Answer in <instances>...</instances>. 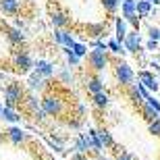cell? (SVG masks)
Wrapping results in <instances>:
<instances>
[{"mask_svg":"<svg viewBox=\"0 0 160 160\" xmlns=\"http://www.w3.org/2000/svg\"><path fill=\"white\" fill-rule=\"evenodd\" d=\"M92 102H94L96 108H106L110 104V98H108L106 92H98V94H92Z\"/></svg>","mask_w":160,"mask_h":160,"instance_id":"obj_21","label":"cell"},{"mask_svg":"<svg viewBox=\"0 0 160 160\" xmlns=\"http://www.w3.org/2000/svg\"><path fill=\"white\" fill-rule=\"evenodd\" d=\"M150 67H152L154 71H160V62H158V60H152V62H150Z\"/></svg>","mask_w":160,"mask_h":160,"instance_id":"obj_44","label":"cell"},{"mask_svg":"<svg viewBox=\"0 0 160 160\" xmlns=\"http://www.w3.org/2000/svg\"><path fill=\"white\" fill-rule=\"evenodd\" d=\"M0 114H2V102H0Z\"/></svg>","mask_w":160,"mask_h":160,"instance_id":"obj_48","label":"cell"},{"mask_svg":"<svg viewBox=\"0 0 160 160\" xmlns=\"http://www.w3.org/2000/svg\"><path fill=\"white\" fill-rule=\"evenodd\" d=\"M12 27H19V29H23V31H25V21H23V19H15Z\"/></svg>","mask_w":160,"mask_h":160,"instance_id":"obj_40","label":"cell"},{"mask_svg":"<svg viewBox=\"0 0 160 160\" xmlns=\"http://www.w3.org/2000/svg\"><path fill=\"white\" fill-rule=\"evenodd\" d=\"M158 46H160V40H158Z\"/></svg>","mask_w":160,"mask_h":160,"instance_id":"obj_49","label":"cell"},{"mask_svg":"<svg viewBox=\"0 0 160 160\" xmlns=\"http://www.w3.org/2000/svg\"><path fill=\"white\" fill-rule=\"evenodd\" d=\"M85 112H88V108L83 106V104H77V114H79V117H83Z\"/></svg>","mask_w":160,"mask_h":160,"instance_id":"obj_42","label":"cell"},{"mask_svg":"<svg viewBox=\"0 0 160 160\" xmlns=\"http://www.w3.org/2000/svg\"><path fill=\"white\" fill-rule=\"evenodd\" d=\"M135 8L139 17H148L152 15V2L150 0H135Z\"/></svg>","mask_w":160,"mask_h":160,"instance_id":"obj_23","label":"cell"},{"mask_svg":"<svg viewBox=\"0 0 160 160\" xmlns=\"http://www.w3.org/2000/svg\"><path fill=\"white\" fill-rule=\"evenodd\" d=\"M98 160H108V158H102V156H98Z\"/></svg>","mask_w":160,"mask_h":160,"instance_id":"obj_47","label":"cell"},{"mask_svg":"<svg viewBox=\"0 0 160 160\" xmlns=\"http://www.w3.org/2000/svg\"><path fill=\"white\" fill-rule=\"evenodd\" d=\"M150 2H152V4H160V0H150Z\"/></svg>","mask_w":160,"mask_h":160,"instance_id":"obj_46","label":"cell"},{"mask_svg":"<svg viewBox=\"0 0 160 160\" xmlns=\"http://www.w3.org/2000/svg\"><path fill=\"white\" fill-rule=\"evenodd\" d=\"M33 71H38L40 75H44L46 79H50V77H54L56 65L50 62V60H46V58H38V60H33Z\"/></svg>","mask_w":160,"mask_h":160,"instance_id":"obj_9","label":"cell"},{"mask_svg":"<svg viewBox=\"0 0 160 160\" xmlns=\"http://www.w3.org/2000/svg\"><path fill=\"white\" fill-rule=\"evenodd\" d=\"M42 108L48 112V117H60L65 112V100L56 94H46L42 98Z\"/></svg>","mask_w":160,"mask_h":160,"instance_id":"obj_2","label":"cell"},{"mask_svg":"<svg viewBox=\"0 0 160 160\" xmlns=\"http://www.w3.org/2000/svg\"><path fill=\"white\" fill-rule=\"evenodd\" d=\"M48 83H50V79H46L38 71H31L29 79H27V88H29L31 92H42L44 88H48Z\"/></svg>","mask_w":160,"mask_h":160,"instance_id":"obj_12","label":"cell"},{"mask_svg":"<svg viewBox=\"0 0 160 160\" xmlns=\"http://www.w3.org/2000/svg\"><path fill=\"white\" fill-rule=\"evenodd\" d=\"M12 67H15L17 73H29V71H33V58L29 56V52L17 50L12 54Z\"/></svg>","mask_w":160,"mask_h":160,"instance_id":"obj_5","label":"cell"},{"mask_svg":"<svg viewBox=\"0 0 160 160\" xmlns=\"http://www.w3.org/2000/svg\"><path fill=\"white\" fill-rule=\"evenodd\" d=\"M142 114H143V119L148 121V123H150V121H156V119H160V114L156 112V110H154L152 106H150L148 102H143V104H142Z\"/></svg>","mask_w":160,"mask_h":160,"instance_id":"obj_27","label":"cell"},{"mask_svg":"<svg viewBox=\"0 0 160 160\" xmlns=\"http://www.w3.org/2000/svg\"><path fill=\"white\" fill-rule=\"evenodd\" d=\"M88 33L92 38H102V36H106V25L104 23H89L88 25Z\"/></svg>","mask_w":160,"mask_h":160,"instance_id":"obj_22","label":"cell"},{"mask_svg":"<svg viewBox=\"0 0 160 160\" xmlns=\"http://www.w3.org/2000/svg\"><path fill=\"white\" fill-rule=\"evenodd\" d=\"M98 137H100L104 148H114V139H112V135H110L108 129H98Z\"/></svg>","mask_w":160,"mask_h":160,"instance_id":"obj_26","label":"cell"},{"mask_svg":"<svg viewBox=\"0 0 160 160\" xmlns=\"http://www.w3.org/2000/svg\"><path fill=\"white\" fill-rule=\"evenodd\" d=\"M88 60H89V67L94 73H102L110 65V56H108L106 50H92L88 54Z\"/></svg>","mask_w":160,"mask_h":160,"instance_id":"obj_3","label":"cell"},{"mask_svg":"<svg viewBox=\"0 0 160 160\" xmlns=\"http://www.w3.org/2000/svg\"><path fill=\"white\" fill-rule=\"evenodd\" d=\"M148 131L152 133V135L160 137V119H156V121H150V123H148Z\"/></svg>","mask_w":160,"mask_h":160,"instance_id":"obj_35","label":"cell"},{"mask_svg":"<svg viewBox=\"0 0 160 160\" xmlns=\"http://www.w3.org/2000/svg\"><path fill=\"white\" fill-rule=\"evenodd\" d=\"M62 54H65V58H67V65H69V67H79V62H81V58H79L77 54L73 52L71 48L62 46Z\"/></svg>","mask_w":160,"mask_h":160,"instance_id":"obj_25","label":"cell"},{"mask_svg":"<svg viewBox=\"0 0 160 160\" xmlns=\"http://www.w3.org/2000/svg\"><path fill=\"white\" fill-rule=\"evenodd\" d=\"M100 2H102V8H104L108 15H114L121 6V0H100Z\"/></svg>","mask_w":160,"mask_h":160,"instance_id":"obj_29","label":"cell"},{"mask_svg":"<svg viewBox=\"0 0 160 160\" xmlns=\"http://www.w3.org/2000/svg\"><path fill=\"white\" fill-rule=\"evenodd\" d=\"M114 160H135V156H133V154H129L127 150L119 148V150H117V154H114Z\"/></svg>","mask_w":160,"mask_h":160,"instance_id":"obj_34","label":"cell"},{"mask_svg":"<svg viewBox=\"0 0 160 160\" xmlns=\"http://www.w3.org/2000/svg\"><path fill=\"white\" fill-rule=\"evenodd\" d=\"M4 139H6V135H4V131H0V143L4 142Z\"/></svg>","mask_w":160,"mask_h":160,"instance_id":"obj_45","label":"cell"},{"mask_svg":"<svg viewBox=\"0 0 160 160\" xmlns=\"http://www.w3.org/2000/svg\"><path fill=\"white\" fill-rule=\"evenodd\" d=\"M127 25H129V23H127L123 17L114 19V38H117L119 42H123L125 36H127Z\"/></svg>","mask_w":160,"mask_h":160,"instance_id":"obj_20","label":"cell"},{"mask_svg":"<svg viewBox=\"0 0 160 160\" xmlns=\"http://www.w3.org/2000/svg\"><path fill=\"white\" fill-rule=\"evenodd\" d=\"M129 98H131V102H133L135 106H142L143 102H146V100H143V98H142V96H139V92H137V89H135V85H133V88L129 89Z\"/></svg>","mask_w":160,"mask_h":160,"instance_id":"obj_32","label":"cell"},{"mask_svg":"<svg viewBox=\"0 0 160 160\" xmlns=\"http://www.w3.org/2000/svg\"><path fill=\"white\" fill-rule=\"evenodd\" d=\"M4 135H6V139H8L12 146H23V143L29 139V135H27V133H25L21 127H17V125L8 127V129L4 131Z\"/></svg>","mask_w":160,"mask_h":160,"instance_id":"obj_8","label":"cell"},{"mask_svg":"<svg viewBox=\"0 0 160 160\" xmlns=\"http://www.w3.org/2000/svg\"><path fill=\"white\" fill-rule=\"evenodd\" d=\"M71 160H85V154H81V152H75V154L71 156Z\"/></svg>","mask_w":160,"mask_h":160,"instance_id":"obj_43","label":"cell"},{"mask_svg":"<svg viewBox=\"0 0 160 160\" xmlns=\"http://www.w3.org/2000/svg\"><path fill=\"white\" fill-rule=\"evenodd\" d=\"M92 48H94V50H108V44L104 40H100V38H96V40L92 42Z\"/></svg>","mask_w":160,"mask_h":160,"instance_id":"obj_36","label":"cell"},{"mask_svg":"<svg viewBox=\"0 0 160 160\" xmlns=\"http://www.w3.org/2000/svg\"><path fill=\"white\" fill-rule=\"evenodd\" d=\"M88 135H89V142H92V150H94L96 154H100L102 150H104V146H102L100 137H98V129H89Z\"/></svg>","mask_w":160,"mask_h":160,"instance_id":"obj_24","label":"cell"},{"mask_svg":"<svg viewBox=\"0 0 160 160\" xmlns=\"http://www.w3.org/2000/svg\"><path fill=\"white\" fill-rule=\"evenodd\" d=\"M85 89H88L89 94H98V92H104V81H102L98 75H85Z\"/></svg>","mask_w":160,"mask_h":160,"instance_id":"obj_13","label":"cell"},{"mask_svg":"<svg viewBox=\"0 0 160 160\" xmlns=\"http://www.w3.org/2000/svg\"><path fill=\"white\" fill-rule=\"evenodd\" d=\"M0 119H2V121H6V123L17 125V123H21V112H19L17 108L2 106V114H0Z\"/></svg>","mask_w":160,"mask_h":160,"instance_id":"obj_18","label":"cell"},{"mask_svg":"<svg viewBox=\"0 0 160 160\" xmlns=\"http://www.w3.org/2000/svg\"><path fill=\"white\" fill-rule=\"evenodd\" d=\"M123 46L127 52H133L137 54L142 50V36H139V29H133V31H127V36L123 40Z\"/></svg>","mask_w":160,"mask_h":160,"instance_id":"obj_7","label":"cell"},{"mask_svg":"<svg viewBox=\"0 0 160 160\" xmlns=\"http://www.w3.org/2000/svg\"><path fill=\"white\" fill-rule=\"evenodd\" d=\"M6 40H8V44H12V46H21V44L27 40V36H25V31L19 29V27H8V29H6Z\"/></svg>","mask_w":160,"mask_h":160,"instance_id":"obj_14","label":"cell"},{"mask_svg":"<svg viewBox=\"0 0 160 160\" xmlns=\"http://www.w3.org/2000/svg\"><path fill=\"white\" fill-rule=\"evenodd\" d=\"M23 106H25V110H27V112H33L36 108L42 106V98H38L36 92H31V94H25V98H23Z\"/></svg>","mask_w":160,"mask_h":160,"instance_id":"obj_19","label":"cell"},{"mask_svg":"<svg viewBox=\"0 0 160 160\" xmlns=\"http://www.w3.org/2000/svg\"><path fill=\"white\" fill-rule=\"evenodd\" d=\"M75 152H81V154L94 152V150H92V142H89L88 133H79V135H77V139H75Z\"/></svg>","mask_w":160,"mask_h":160,"instance_id":"obj_17","label":"cell"},{"mask_svg":"<svg viewBox=\"0 0 160 160\" xmlns=\"http://www.w3.org/2000/svg\"><path fill=\"white\" fill-rule=\"evenodd\" d=\"M114 77L121 85H131V83L135 81V73L131 69L129 62H125V60H119L117 65H114Z\"/></svg>","mask_w":160,"mask_h":160,"instance_id":"obj_4","label":"cell"},{"mask_svg":"<svg viewBox=\"0 0 160 160\" xmlns=\"http://www.w3.org/2000/svg\"><path fill=\"white\" fill-rule=\"evenodd\" d=\"M71 50L75 54H77L79 58H83V56H88V44H83V42H75L71 46Z\"/></svg>","mask_w":160,"mask_h":160,"instance_id":"obj_31","label":"cell"},{"mask_svg":"<svg viewBox=\"0 0 160 160\" xmlns=\"http://www.w3.org/2000/svg\"><path fill=\"white\" fill-rule=\"evenodd\" d=\"M135 89H137V92H139V96H142L143 100H146V98H148V96H150V92H148V88H146V85H143V83H139V81H137V83H135Z\"/></svg>","mask_w":160,"mask_h":160,"instance_id":"obj_38","label":"cell"},{"mask_svg":"<svg viewBox=\"0 0 160 160\" xmlns=\"http://www.w3.org/2000/svg\"><path fill=\"white\" fill-rule=\"evenodd\" d=\"M106 44H108V50H110L112 54H121V56H125V54H127V50H125V46H123V42H119L117 38H114V40H110V42H106Z\"/></svg>","mask_w":160,"mask_h":160,"instance_id":"obj_28","label":"cell"},{"mask_svg":"<svg viewBox=\"0 0 160 160\" xmlns=\"http://www.w3.org/2000/svg\"><path fill=\"white\" fill-rule=\"evenodd\" d=\"M31 117H33V121H38V123H44V121L48 119V112L40 106V108H36V110L31 112Z\"/></svg>","mask_w":160,"mask_h":160,"instance_id":"obj_33","label":"cell"},{"mask_svg":"<svg viewBox=\"0 0 160 160\" xmlns=\"http://www.w3.org/2000/svg\"><path fill=\"white\" fill-rule=\"evenodd\" d=\"M50 21H52V27H54V29H65L67 25L71 23V17H69L65 11L54 8V11L50 12Z\"/></svg>","mask_w":160,"mask_h":160,"instance_id":"obj_11","label":"cell"},{"mask_svg":"<svg viewBox=\"0 0 160 160\" xmlns=\"http://www.w3.org/2000/svg\"><path fill=\"white\" fill-rule=\"evenodd\" d=\"M146 48H148V50H156V48H158V42H156V40H150Z\"/></svg>","mask_w":160,"mask_h":160,"instance_id":"obj_41","label":"cell"},{"mask_svg":"<svg viewBox=\"0 0 160 160\" xmlns=\"http://www.w3.org/2000/svg\"><path fill=\"white\" fill-rule=\"evenodd\" d=\"M146 102H148L150 106H152V108H154V110H156V112H158V114H160V102H158V100H156L154 96H148V98H146Z\"/></svg>","mask_w":160,"mask_h":160,"instance_id":"obj_39","label":"cell"},{"mask_svg":"<svg viewBox=\"0 0 160 160\" xmlns=\"http://www.w3.org/2000/svg\"><path fill=\"white\" fill-rule=\"evenodd\" d=\"M54 42L60 44V46L71 48L73 44H75V38H73L71 31H67V29H54Z\"/></svg>","mask_w":160,"mask_h":160,"instance_id":"obj_15","label":"cell"},{"mask_svg":"<svg viewBox=\"0 0 160 160\" xmlns=\"http://www.w3.org/2000/svg\"><path fill=\"white\" fill-rule=\"evenodd\" d=\"M121 11H123L125 21L129 25H133V29H139V15H137V8H135V0H123Z\"/></svg>","mask_w":160,"mask_h":160,"instance_id":"obj_6","label":"cell"},{"mask_svg":"<svg viewBox=\"0 0 160 160\" xmlns=\"http://www.w3.org/2000/svg\"><path fill=\"white\" fill-rule=\"evenodd\" d=\"M23 98H25V89L21 88V83H17V81L6 83V88H4V106L17 108V106L23 104Z\"/></svg>","mask_w":160,"mask_h":160,"instance_id":"obj_1","label":"cell"},{"mask_svg":"<svg viewBox=\"0 0 160 160\" xmlns=\"http://www.w3.org/2000/svg\"><path fill=\"white\" fill-rule=\"evenodd\" d=\"M137 81L143 83V85L148 88V92H158L160 89V83H158V79L154 77L152 71H139L137 73Z\"/></svg>","mask_w":160,"mask_h":160,"instance_id":"obj_10","label":"cell"},{"mask_svg":"<svg viewBox=\"0 0 160 160\" xmlns=\"http://www.w3.org/2000/svg\"><path fill=\"white\" fill-rule=\"evenodd\" d=\"M23 6V0H0V11L4 15H17Z\"/></svg>","mask_w":160,"mask_h":160,"instance_id":"obj_16","label":"cell"},{"mask_svg":"<svg viewBox=\"0 0 160 160\" xmlns=\"http://www.w3.org/2000/svg\"><path fill=\"white\" fill-rule=\"evenodd\" d=\"M148 36H150V40L158 42L160 40V29H158V27H154V25H150V27H148Z\"/></svg>","mask_w":160,"mask_h":160,"instance_id":"obj_37","label":"cell"},{"mask_svg":"<svg viewBox=\"0 0 160 160\" xmlns=\"http://www.w3.org/2000/svg\"><path fill=\"white\" fill-rule=\"evenodd\" d=\"M58 79H60V83H73V73H71V69H69V65L62 67L58 71Z\"/></svg>","mask_w":160,"mask_h":160,"instance_id":"obj_30","label":"cell"}]
</instances>
